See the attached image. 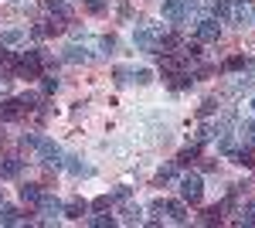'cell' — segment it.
<instances>
[{
  "label": "cell",
  "mask_w": 255,
  "mask_h": 228,
  "mask_svg": "<svg viewBox=\"0 0 255 228\" xmlns=\"http://www.w3.org/2000/svg\"><path fill=\"white\" fill-rule=\"evenodd\" d=\"M27 113V106L20 102V99H7V102H0V123H14L20 116Z\"/></svg>",
  "instance_id": "8992f818"
},
{
  "label": "cell",
  "mask_w": 255,
  "mask_h": 228,
  "mask_svg": "<svg viewBox=\"0 0 255 228\" xmlns=\"http://www.w3.org/2000/svg\"><path fill=\"white\" fill-rule=\"evenodd\" d=\"M252 85H255V78H242V82H235V85H232L228 92H249Z\"/></svg>",
  "instance_id": "1f68e13d"
},
{
  "label": "cell",
  "mask_w": 255,
  "mask_h": 228,
  "mask_svg": "<svg viewBox=\"0 0 255 228\" xmlns=\"http://www.w3.org/2000/svg\"><path fill=\"white\" fill-rule=\"evenodd\" d=\"M139 215H143V208H139V205H126V208H123V222H126V225H136Z\"/></svg>",
  "instance_id": "ac0fdd59"
},
{
  "label": "cell",
  "mask_w": 255,
  "mask_h": 228,
  "mask_svg": "<svg viewBox=\"0 0 255 228\" xmlns=\"http://www.w3.org/2000/svg\"><path fill=\"white\" fill-rule=\"evenodd\" d=\"M170 177H174V164L160 167V174H157V184H163V181H170Z\"/></svg>",
  "instance_id": "836d02e7"
},
{
  "label": "cell",
  "mask_w": 255,
  "mask_h": 228,
  "mask_svg": "<svg viewBox=\"0 0 255 228\" xmlns=\"http://www.w3.org/2000/svg\"><path fill=\"white\" fill-rule=\"evenodd\" d=\"M133 82H136V85H150V82H153V72H150V68H136V72H133Z\"/></svg>",
  "instance_id": "484cf974"
},
{
  "label": "cell",
  "mask_w": 255,
  "mask_h": 228,
  "mask_svg": "<svg viewBox=\"0 0 255 228\" xmlns=\"http://www.w3.org/2000/svg\"><path fill=\"white\" fill-rule=\"evenodd\" d=\"M0 89L7 92V89H10V78H3V75H0Z\"/></svg>",
  "instance_id": "8d00e7d4"
},
{
  "label": "cell",
  "mask_w": 255,
  "mask_h": 228,
  "mask_svg": "<svg viewBox=\"0 0 255 228\" xmlns=\"http://www.w3.org/2000/svg\"><path fill=\"white\" fill-rule=\"evenodd\" d=\"M109 205H113V198H109V194H102V198H96V201H92L89 208H96V211H106Z\"/></svg>",
  "instance_id": "d6a6232c"
},
{
  "label": "cell",
  "mask_w": 255,
  "mask_h": 228,
  "mask_svg": "<svg viewBox=\"0 0 255 228\" xmlns=\"http://www.w3.org/2000/svg\"><path fill=\"white\" fill-rule=\"evenodd\" d=\"M242 225H255V205H249L242 211Z\"/></svg>",
  "instance_id": "e575fe53"
},
{
  "label": "cell",
  "mask_w": 255,
  "mask_h": 228,
  "mask_svg": "<svg viewBox=\"0 0 255 228\" xmlns=\"http://www.w3.org/2000/svg\"><path fill=\"white\" fill-rule=\"evenodd\" d=\"M215 113H218V102H215V99H204V102H201V109H197L201 119H208V116H215Z\"/></svg>",
  "instance_id": "603a6c76"
},
{
  "label": "cell",
  "mask_w": 255,
  "mask_h": 228,
  "mask_svg": "<svg viewBox=\"0 0 255 228\" xmlns=\"http://www.w3.org/2000/svg\"><path fill=\"white\" fill-rule=\"evenodd\" d=\"M252 109H255V99H252Z\"/></svg>",
  "instance_id": "ab89813d"
},
{
  "label": "cell",
  "mask_w": 255,
  "mask_h": 228,
  "mask_svg": "<svg viewBox=\"0 0 255 228\" xmlns=\"http://www.w3.org/2000/svg\"><path fill=\"white\" fill-rule=\"evenodd\" d=\"M17 41H24V31H17V27H10V31L0 34V44H17Z\"/></svg>",
  "instance_id": "7402d4cb"
},
{
  "label": "cell",
  "mask_w": 255,
  "mask_h": 228,
  "mask_svg": "<svg viewBox=\"0 0 255 228\" xmlns=\"http://www.w3.org/2000/svg\"><path fill=\"white\" fill-rule=\"evenodd\" d=\"M228 157H232V164H238V167H245V171H252V167H255V147L228 150Z\"/></svg>",
  "instance_id": "ba28073f"
},
{
  "label": "cell",
  "mask_w": 255,
  "mask_h": 228,
  "mask_svg": "<svg viewBox=\"0 0 255 228\" xmlns=\"http://www.w3.org/2000/svg\"><path fill=\"white\" fill-rule=\"evenodd\" d=\"M180 198H184L187 205H201V198H204V184H201L197 174H187V177L180 181Z\"/></svg>",
  "instance_id": "3957f363"
},
{
  "label": "cell",
  "mask_w": 255,
  "mask_h": 228,
  "mask_svg": "<svg viewBox=\"0 0 255 228\" xmlns=\"http://www.w3.org/2000/svg\"><path fill=\"white\" fill-rule=\"evenodd\" d=\"M197 157H201V147H184L180 157H177V164H194Z\"/></svg>",
  "instance_id": "ffe728a7"
},
{
  "label": "cell",
  "mask_w": 255,
  "mask_h": 228,
  "mask_svg": "<svg viewBox=\"0 0 255 228\" xmlns=\"http://www.w3.org/2000/svg\"><path fill=\"white\" fill-rule=\"evenodd\" d=\"M41 89H44V92H55V89H58V78H55V75H48L44 82H41Z\"/></svg>",
  "instance_id": "d590c367"
},
{
  "label": "cell",
  "mask_w": 255,
  "mask_h": 228,
  "mask_svg": "<svg viewBox=\"0 0 255 228\" xmlns=\"http://www.w3.org/2000/svg\"><path fill=\"white\" fill-rule=\"evenodd\" d=\"M242 136L249 140V147H255V119H245L242 123Z\"/></svg>",
  "instance_id": "4316f807"
},
{
  "label": "cell",
  "mask_w": 255,
  "mask_h": 228,
  "mask_svg": "<svg viewBox=\"0 0 255 228\" xmlns=\"http://www.w3.org/2000/svg\"><path fill=\"white\" fill-rule=\"evenodd\" d=\"M113 75H116V85H129V82H133V72H129L126 65H119V68L113 72Z\"/></svg>",
  "instance_id": "d4e9b609"
},
{
  "label": "cell",
  "mask_w": 255,
  "mask_h": 228,
  "mask_svg": "<svg viewBox=\"0 0 255 228\" xmlns=\"http://www.w3.org/2000/svg\"><path fill=\"white\" fill-rule=\"evenodd\" d=\"M163 17L167 20H187L191 17V3L187 0H163Z\"/></svg>",
  "instance_id": "5b68a950"
},
{
  "label": "cell",
  "mask_w": 255,
  "mask_h": 228,
  "mask_svg": "<svg viewBox=\"0 0 255 228\" xmlns=\"http://www.w3.org/2000/svg\"><path fill=\"white\" fill-rule=\"evenodd\" d=\"M0 222H3V225H17V222H20V211L17 208H3V205H0Z\"/></svg>",
  "instance_id": "d6986e66"
},
{
  "label": "cell",
  "mask_w": 255,
  "mask_h": 228,
  "mask_svg": "<svg viewBox=\"0 0 255 228\" xmlns=\"http://www.w3.org/2000/svg\"><path fill=\"white\" fill-rule=\"evenodd\" d=\"M44 7H48L55 17H61V20L72 17V10H68V3H65V0H44Z\"/></svg>",
  "instance_id": "e0dca14e"
},
{
  "label": "cell",
  "mask_w": 255,
  "mask_h": 228,
  "mask_svg": "<svg viewBox=\"0 0 255 228\" xmlns=\"http://www.w3.org/2000/svg\"><path fill=\"white\" fill-rule=\"evenodd\" d=\"M0 140H3V130H0Z\"/></svg>",
  "instance_id": "f35d334b"
},
{
  "label": "cell",
  "mask_w": 255,
  "mask_h": 228,
  "mask_svg": "<svg viewBox=\"0 0 255 228\" xmlns=\"http://www.w3.org/2000/svg\"><path fill=\"white\" fill-rule=\"evenodd\" d=\"M218 34H221L218 17H201V24H197V41H218Z\"/></svg>",
  "instance_id": "52a82bcc"
},
{
  "label": "cell",
  "mask_w": 255,
  "mask_h": 228,
  "mask_svg": "<svg viewBox=\"0 0 255 228\" xmlns=\"http://www.w3.org/2000/svg\"><path fill=\"white\" fill-rule=\"evenodd\" d=\"M20 102L27 106V113H31V109H38V92H24V95H20Z\"/></svg>",
  "instance_id": "f546056e"
},
{
  "label": "cell",
  "mask_w": 255,
  "mask_h": 228,
  "mask_svg": "<svg viewBox=\"0 0 255 228\" xmlns=\"http://www.w3.org/2000/svg\"><path fill=\"white\" fill-rule=\"evenodd\" d=\"M68 171L75 174V177H89V174H92V167H89V164H68Z\"/></svg>",
  "instance_id": "f1b7e54d"
},
{
  "label": "cell",
  "mask_w": 255,
  "mask_h": 228,
  "mask_svg": "<svg viewBox=\"0 0 255 228\" xmlns=\"http://www.w3.org/2000/svg\"><path fill=\"white\" fill-rule=\"evenodd\" d=\"M20 147H24V150H38V157L48 164V167H65V153H61V147H58V143H51L48 136L24 133Z\"/></svg>",
  "instance_id": "6da1fadb"
},
{
  "label": "cell",
  "mask_w": 255,
  "mask_h": 228,
  "mask_svg": "<svg viewBox=\"0 0 255 228\" xmlns=\"http://www.w3.org/2000/svg\"><path fill=\"white\" fill-rule=\"evenodd\" d=\"M92 225H96V228H113V225H116V218H113V215H99V218H92Z\"/></svg>",
  "instance_id": "83f0119b"
},
{
  "label": "cell",
  "mask_w": 255,
  "mask_h": 228,
  "mask_svg": "<svg viewBox=\"0 0 255 228\" xmlns=\"http://www.w3.org/2000/svg\"><path fill=\"white\" fill-rule=\"evenodd\" d=\"M167 82H170V89H174V92H184V89H191V85H194V78L187 75V72H177V75H170Z\"/></svg>",
  "instance_id": "9a60e30c"
},
{
  "label": "cell",
  "mask_w": 255,
  "mask_h": 228,
  "mask_svg": "<svg viewBox=\"0 0 255 228\" xmlns=\"http://www.w3.org/2000/svg\"><path fill=\"white\" fill-rule=\"evenodd\" d=\"M85 10L89 14H102L106 10V0H85Z\"/></svg>",
  "instance_id": "4dcf8cb0"
},
{
  "label": "cell",
  "mask_w": 255,
  "mask_h": 228,
  "mask_svg": "<svg viewBox=\"0 0 255 228\" xmlns=\"http://www.w3.org/2000/svg\"><path fill=\"white\" fill-rule=\"evenodd\" d=\"M249 61H245V55H232L228 61H225V72H242Z\"/></svg>",
  "instance_id": "44dd1931"
},
{
  "label": "cell",
  "mask_w": 255,
  "mask_h": 228,
  "mask_svg": "<svg viewBox=\"0 0 255 228\" xmlns=\"http://www.w3.org/2000/svg\"><path fill=\"white\" fill-rule=\"evenodd\" d=\"M20 167H24V160H17V157H7V160H0V177H17Z\"/></svg>",
  "instance_id": "7c38bea8"
},
{
  "label": "cell",
  "mask_w": 255,
  "mask_h": 228,
  "mask_svg": "<svg viewBox=\"0 0 255 228\" xmlns=\"http://www.w3.org/2000/svg\"><path fill=\"white\" fill-rule=\"evenodd\" d=\"M41 194H44L41 184H24V188H20V201H24V205H38Z\"/></svg>",
  "instance_id": "4fadbf2b"
},
{
  "label": "cell",
  "mask_w": 255,
  "mask_h": 228,
  "mask_svg": "<svg viewBox=\"0 0 255 228\" xmlns=\"http://www.w3.org/2000/svg\"><path fill=\"white\" fill-rule=\"evenodd\" d=\"M201 222H204V225H215V222H221V205H215V208H208L204 215H201Z\"/></svg>",
  "instance_id": "cb8c5ba5"
},
{
  "label": "cell",
  "mask_w": 255,
  "mask_h": 228,
  "mask_svg": "<svg viewBox=\"0 0 255 228\" xmlns=\"http://www.w3.org/2000/svg\"><path fill=\"white\" fill-rule=\"evenodd\" d=\"M38 208H41V215H44V222H48V218L61 215V201H58V198H48V194H41Z\"/></svg>",
  "instance_id": "30bf717a"
},
{
  "label": "cell",
  "mask_w": 255,
  "mask_h": 228,
  "mask_svg": "<svg viewBox=\"0 0 255 228\" xmlns=\"http://www.w3.org/2000/svg\"><path fill=\"white\" fill-rule=\"evenodd\" d=\"M228 17H235V24H252L255 14H252V7H249V0H235V7L228 10Z\"/></svg>",
  "instance_id": "9c48e42d"
},
{
  "label": "cell",
  "mask_w": 255,
  "mask_h": 228,
  "mask_svg": "<svg viewBox=\"0 0 255 228\" xmlns=\"http://www.w3.org/2000/svg\"><path fill=\"white\" fill-rule=\"evenodd\" d=\"M0 205H3V194H0Z\"/></svg>",
  "instance_id": "74e56055"
},
{
  "label": "cell",
  "mask_w": 255,
  "mask_h": 228,
  "mask_svg": "<svg viewBox=\"0 0 255 228\" xmlns=\"http://www.w3.org/2000/svg\"><path fill=\"white\" fill-rule=\"evenodd\" d=\"M17 75L20 78H38L41 75V51H27L17 61Z\"/></svg>",
  "instance_id": "277c9868"
},
{
  "label": "cell",
  "mask_w": 255,
  "mask_h": 228,
  "mask_svg": "<svg viewBox=\"0 0 255 228\" xmlns=\"http://www.w3.org/2000/svg\"><path fill=\"white\" fill-rule=\"evenodd\" d=\"M160 34H163V27H139L133 34V44L139 51H160Z\"/></svg>",
  "instance_id": "7a4b0ae2"
},
{
  "label": "cell",
  "mask_w": 255,
  "mask_h": 228,
  "mask_svg": "<svg viewBox=\"0 0 255 228\" xmlns=\"http://www.w3.org/2000/svg\"><path fill=\"white\" fill-rule=\"evenodd\" d=\"M61 211H65V218H75V222H79L82 215H85V211H89V205H85V201H82V198H72V201H68V205H61Z\"/></svg>",
  "instance_id": "8fae6325"
},
{
  "label": "cell",
  "mask_w": 255,
  "mask_h": 228,
  "mask_svg": "<svg viewBox=\"0 0 255 228\" xmlns=\"http://www.w3.org/2000/svg\"><path fill=\"white\" fill-rule=\"evenodd\" d=\"M65 61H72V65H85V61H92V55L85 51V48H79V44H72V48H65Z\"/></svg>",
  "instance_id": "5bb4252c"
},
{
  "label": "cell",
  "mask_w": 255,
  "mask_h": 228,
  "mask_svg": "<svg viewBox=\"0 0 255 228\" xmlns=\"http://www.w3.org/2000/svg\"><path fill=\"white\" fill-rule=\"evenodd\" d=\"M167 211H170V218H174L177 225L187 222V205H184V201H167Z\"/></svg>",
  "instance_id": "2e32d148"
}]
</instances>
